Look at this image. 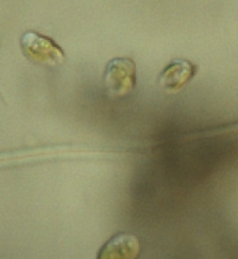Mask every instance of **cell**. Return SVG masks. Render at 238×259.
<instances>
[{"label": "cell", "mask_w": 238, "mask_h": 259, "mask_svg": "<svg viewBox=\"0 0 238 259\" xmlns=\"http://www.w3.org/2000/svg\"><path fill=\"white\" fill-rule=\"evenodd\" d=\"M21 50L29 60L35 64L55 67L65 61L66 55L62 48L46 35L34 31L26 32L21 36Z\"/></svg>", "instance_id": "cell-1"}, {"label": "cell", "mask_w": 238, "mask_h": 259, "mask_svg": "<svg viewBox=\"0 0 238 259\" xmlns=\"http://www.w3.org/2000/svg\"><path fill=\"white\" fill-rule=\"evenodd\" d=\"M103 83L107 93L115 98H124L136 84V65L129 58L111 59L107 65Z\"/></svg>", "instance_id": "cell-2"}, {"label": "cell", "mask_w": 238, "mask_h": 259, "mask_svg": "<svg viewBox=\"0 0 238 259\" xmlns=\"http://www.w3.org/2000/svg\"><path fill=\"white\" fill-rule=\"evenodd\" d=\"M197 73V66L191 61L180 59L167 66L158 76V83L163 90L178 92L190 82Z\"/></svg>", "instance_id": "cell-3"}, {"label": "cell", "mask_w": 238, "mask_h": 259, "mask_svg": "<svg viewBox=\"0 0 238 259\" xmlns=\"http://www.w3.org/2000/svg\"><path fill=\"white\" fill-rule=\"evenodd\" d=\"M140 253V242L135 236L118 234L108 240L99 251L100 259H133Z\"/></svg>", "instance_id": "cell-4"}]
</instances>
